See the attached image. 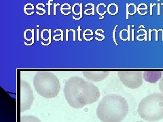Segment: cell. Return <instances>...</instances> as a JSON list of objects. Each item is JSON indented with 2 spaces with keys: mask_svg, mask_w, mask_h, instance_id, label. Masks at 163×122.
I'll use <instances>...</instances> for the list:
<instances>
[{
  "mask_svg": "<svg viewBox=\"0 0 163 122\" xmlns=\"http://www.w3.org/2000/svg\"><path fill=\"white\" fill-rule=\"evenodd\" d=\"M63 93L68 104L74 109L95 103L101 96L98 87L80 77L69 78L65 82Z\"/></svg>",
  "mask_w": 163,
  "mask_h": 122,
  "instance_id": "cell-1",
  "label": "cell"
},
{
  "mask_svg": "<svg viewBox=\"0 0 163 122\" xmlns=\"http://www.w3.org/2000/svg\"><path fill=\"white\" fill-rule=\"evenodd\" d=\"M129 104L124 97L109 94L103 98L96 110L102 122H121L128 115Z\"/></svg>",
  "mask_w": 163,
  "mask_h": 122,
  "instance_id": "cell-2",
  "label": "cell"
},
{
  "mask_svg": "<svg viewBox=\"0 0 163 122\" xmlns=\"http://www.w3.org/2000/svg\"><path fill=\"white\" fill-rule=\"evenodd\" d=\"M137 112L145 121L155 122L163 119V94L153 93L139 103Z\"/></svg>",
  "mask_w": 163,
  "mask_h": 122,
  "instance_id": "cell-3",
  "label": "cell"
},
{
  "mask_svg": "<svg viewBox=\"0 0 163 122\" xmlns=\"http://www.w3.org/2000/svg\"><path fill=\"white\" fill-rule=\"evenodd\" d=\"M34 86L38 94L45 99H52L58 96L60 89V81L52 72H38L34 77Z\"/></svg>",
  "mask_w": 163,
  "mask_h": 122,
  "instance_id": "cell-4",
  "label": "cell"
},
{
  "mask_svg": "<svg viewBox=\"0 0 163 122\" xmlns=\"http://www.w3.org/2000/svg\"><path fill=\"white\" fill-rule=\"evenodd\" d=\"M119 79L125 87L134 89L143 85V74L141 71H119Z\"/></svg>",
  "mask_w": 163,
  "mask_h": 122,
  "instance_id": "cell-5",
  "label": "cell"
},
{
  "mask_svg": "<svg viewBox=\"0 0 163 122\" xmlns=\"http://www.w3.org/2000/svg\"><path fill=\"white\" fill-rule=\"evenodd\" d=\"M20 111L29 110L34 101V96L31 85L27 81H20Z\"/></svg>",
  "mask_w": 163,
  "mask_h": 122,
  "instance_id": "cell-6",
  "label": "cell"
},
{
  "mask_svg": "<svg viewBox=\"0 0 163 122\" xmlns=\"http://www.w3.org/2000/svg\"><path fill=\"white\" fill-rule=\"evenodd\" d=\"M83 75L86 79L92 82H98L104 80L109 75L108 71H84Z\"/></svg>",
  "mask_w": 163,
  "mask_h": 122,
  "instance_id": "cell-7",
  "label": "cell"
},
{
  "mask_svg": "<svg viewBox=\"0 0 163 122\" xmlns=\"http://www.w3.org/2000/svg\"><path fill=\"white\" fill-rule=\"evenodd\" d=\"M162 75L161 71H145L143 73V78L150 84H156L158 81L160 80Z\"/></svg>",
  "mask_w": 163,
  "mask_h": 122,
  "instance_id": "cell-8",
  "label": "cell"
},
{
  "mask_svg": "<svg viewBox=\"0 0 163 122\" xmlns=\"http://www.w3.org/2000/svg\"><path fill=\"white\" fill-rule=\"evenodd\" d=\"M20 122H42L38 117L34 115H24L20 119Z\"/></svg>",
  "mask_w": 163,
  "mask_h": 122,
  "instance_id": "cell-9",
  "label": "cell"
},
{
  "mask_svg": "<svg viewBox=\"0 0 163 122\" xmlns=\"http://www.w3.org/2000/svg\"><path fill=\"white\" fill-rule=\"evenodd\" d=\"M127 8H126V12H127V16H126V18H129V14L133 15L136 13L137 12V7L133 3L127 4Z\"/></svg>",
  "mask_w": 163,
  "mask_h": 122,
  "instance_id": "cell-10",
  "label": "cell"
},
{
  "mask_svg": "<svg viewBox=\"0 0 163 122\" xmlns=\"http://www.w3.org/2000/svg\"><path fill=\"white\" fill-rule=\"evenodd\" d=\"M108 11L109 14L115 15L118 12V7L115 3H111L108 7Z\"/></svg>",
  "mask_w": 163,
  "mask_h": 122,
  "instance_id": "cell-11",
  "label": "cell"
},
{
  "mask_svg": "<svg viewBox=\"0 0 163 122\" xmlns=\"http://www.w3.org/2000/svg\"><path fill=\"white\" fill-rule=\"evenodd\" d=\"M82 4H78V3L74 4V5L73 6V8H72V11L73 12V14H75L76 15L81 14L82 10Z\"/></svg>",
  "mask_w": 163,
  "mask_h": 122,
  "instance_id": "cell-12",
  "label": "cell"
},
{
  "mask_svg": "<svg viewBox=\"0 0 163 122\" xmlns=\"http://www.w3.org/2000/svg\"><path fill=\"white\" fill-rule=\"evenodd\" d=\"M34 6H33L32 4H31V3L27 4V5H25V6H24V8L25 13L27 14H29V15L32 14L33 13H34V12H31V10H34Z\"/></svg>",
  "mask_w": 163,
  "mask_h": 122,
  "instance_id": "cell-13",
  "label": "cell"
},
{
  "mask_svg": "<svg viewBox=\"0 0 163 122\" xmlns=\"http://www.w3.org/2000/svg\"><path fill=\"white\" fill-rule=\"evenodd\" d=\"M106 12V6L103 3H100L97 6V12L99 14H104Z\"/></svg>",
  "mask_w": 163,
  "mask_h": 122,
  "instance_id": "cell-14",
  "label": "cell"
},
{
  "mask_svg": "<svg viewBox=\"0 0 163 122\" xmlns=\"http://www.w3.org/2000/svg\"><path fill=\"white\" fill-rule=\"evenodd\" d=\"M159 89H160V92L163 94V72L161 79L160 80V83H159Z\"/></svg>",
  "mask_w": 163,
  "mask_h": 122,
  "instance_id": "cell-15",
  "label": "cell"
},
{
  "mask_svg": "<svg viewBox=\"0 0 163 122\" xmlns=\"http://www.w3.org/2000/svg\"><path fill=\"white\" fill-rule=\"evenodd\" d=\"M133 122H145V121H133Z\"/></svg>",
  "mask_w": 163,
  "mask_h": 122,
  "instance_id": "cell-16",
  "label": "cell"
}]
</instances>
